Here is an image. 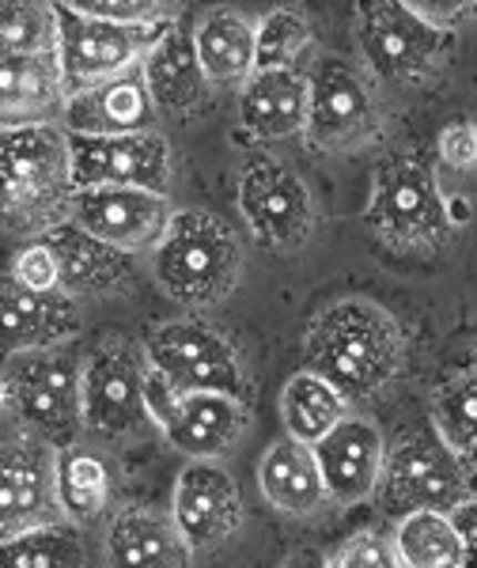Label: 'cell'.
<instances>
[{"mask_svg":"<svg viewBox=\"0 0 477 568\" xmlns=\"http://www.w3.org/2000/svg\"><path fill=\"white\" fill-rule=\"evenodd\" d=\"M300 368L326 375L353 406H368L402 383L409 337L390 307L368 296H342L300 329Z\"/></svg>","mask_w":477,"mask_h":568,"instance_id":"cell-1","label":"cell"},{"mask_svg":"<svg viewBox=\"0 0 477 568\" xmlns=\"http://www.w3.org/2000/svg\"><path fill=\"white\" fill-rule=\"evenodd\" d=\"M361 224L383 251L398 258H439L458 240V224L433 155L420 149H390L379 155Z\"/></svg>","mask_w":477,"mask_h":568,"instance_id":"cell-2","label":"cell"},{"mask_svg":"<svg viewBox=\"0 0 477 568\" xmlns=\"http://www.w3.org/2000/svg\"><path fill=\"white\" fill-rule=\"evenodd\" d=\"M152 281L186 315H205L238 292L246 246L227 220L205 209H174L160 246L149 254Z\"/></svg>","mask_w":477,"mask_h":568,"instance_id":"cell-3","label":"cell"},{"mask_svg":"<svg viewBox=\"0 0 477 568\" xmlns=\"http://www.w3.org/2000/svg\"><path fill=\"white\" fill-rule=\"evenodd\" d=\"M72 160L65 125L0 133V232L42 240L72 220Z\"/></svg>","mask_w":477,"mask_h":568,"instance_id":"cell-4","label":"cell"},{"mask_svg":"<svg viewBox=\"0 0 477 568\" xmlns=\"http://www.w3.org/2000/svg\"><path fill=\"white\" fill-rule=\"evenodd\" d=\"M149 361L141 342L103 334L80 361V417L84 436L103 447L136 444L152 433Z\"/></svg>","mask_w":477,"mask_h":568,"instance_id":"cell-5","label":"cell"},{"mask_svg":"<svg viewBox=\"0 0 477 568\" xmlns=\"http://www.w3.org/2000/svg\"><path fill=\"white\" fill-rule=\"evenodd\" d=\"M80 361L72 345L23 353L0 361V394H4V425L27 433L50 447H65L84 436L80 417Z\"/></svg>","mask_w":477,"mask_h":568,"instance_id":"cell-6","label":"cell"},{"mask_svg":"<svg viewBox=\"0 0 477 568\" xmlns=\"http://www.w3.org/2000/svg\"><path fill=\"white\" fill-rule=\"evenodd\" d=\"M356 53L364 77L379 91L433 84L455 53V34L428 27L406 0H375L356 12Z\"/></svg>","mask_w":477,"mask_h":568,"instance_id":"cell-7","label":"cell"},{"mask_svg":"<svg viewBox=\"0 0 477 568\" xmlns=\"http://www.w3.org/2000/svg\"><path fill=\"white\" fill-rule=\"evenodd\" d=\"M304 72L311 84L304 141L311 152L361 155L383 141V133H387L383 91L364 77L356 61L329 53Z\"/></svg>","mask_w":477,"mask_h":568,"instance_id":"cell-8","label":"cell"},{"mask_svg":"<svg viewBox=\"0 0 477 568\" xmlns=\"http://www.w3.org/2000/svg\"><path fill=\"white\" fill-rule=\"evenodd\" d=\"M235 209L251 243L277 258L304 251L323 224L307 179L281 155H254L243 163L235 182Z\"/></svg>","mask_w":477,"mask_h":568,"instance_id":"cell-9","label":"cell"},{"mask_svg":"<svg viewBox=\"0 0 477 568\" xmlns=\"http://www.w3.org/2000/svg\"><path fill=\"white\" fill-rule=\"evenodd\" d=\"M144 361L179 390H220L254 402V379L243 345L205 315H179L160 323L141 342Z\"/></svg>","mask_w":477,"mask_h":568,"instance_id":"cell-10","label":"cell"},{"mask_svg":"<svg viewBox=\"0 0 477 568\" xmlns=\"http://www.w3.org/2000/svg\"><path fill=\"white\" fill-rule=\"evenodd\" d=\"M466 497H470V485H466L458 452H451V444L436 433L433 420H420L387 447L372 500L394 524L420 508L451 511Z\"/></svg>","mask_w":477,"mask_h":568,"instance_id":"cell-11","label":"cell"},{"mask_svg":"<svg viewBox=\"0 0 477 568\" xmlns=\"http://www.w3.org/2000/svg\"><path fill=\"white\" fill-rule=\"evenodd\" d=\"M152 425L186 459H224L246 439L254 425V406L220 390H179L149 368Z\"/></svg>","mask_w":477,"mask_h":568,"instance_id":"cell-12","label":"cell"},{"mask_svg":"<svg viewBox=\"0 0 477 568\" xmlns=\"http://www.w3.org/2000/svg\"><path fill=\"white\" fill-rule=\"evenodd\" d=\"M53 16H58V65L65 77V95L141 69L149 50L174 23H110L77 12L72 0H58Z\"/></svg>","mask_w":477,"mask_h":568,"instance_id":"cell-13","label":"cell"},{"mask_svg":"<svg viewBox=\"0 0 477 568\" xmlns=\"http://www.w3.org/2000/svg\"><path fill=\"white\" fill-rule=\"evenodd\" d=\"M69 160H72V186L99 190V186H130L171 194L179 175V155L160 130L125 133V136H80L69 133Z\"/></svg>","mask_w":477,"mask_h":568,"instance_id":"cell-14","label":"cell"},{"mask_svg":"<svg viewBox=\"0 0 477 568\" xmlns=\"http://www.w3.org/2000/svg\"><path fill=\"white\" fill-rule=\"evenodd\" d=\"M69 524L58 500V447L0 428V542L23 530Z\"/></svg>","mask_w":477,"mask_h":568,"instance_id":"cell-15","label":"cell"},{"mask_svg":"<svg viewBox=\"0 0 477 568\" xmlns=\"http://www.w3.org/2000/svg\"><path fill=\"white\" fill-rule=\"evenodd\" d=\"M171 516L197 561L224 549L243 530L246 504L238 481L227 466H220V459H186L174 478Z\"/></svg>","mask_w":477,"mask_h":568,"instance_id":"cell-16","label":"cell"},{"mask_svg":"<svg viewBox=\"0 0 477 568\" xmlns=\"http://www.w3.org/2000/svg\"><path fill=\"white\" fill-rule=\"evenodd\" d=\"M174 216L171 194H152V190L130 186H99L77 190L72 197V224L84 227L88 235L110 243L122 254H152L160 246Z\"/></svg>","mask_w":477,"mask_h":568,"instance_id":"cell-17","label":"cell"},{"mask_svg":"<svg viewBox=\"0 0 477 568\" xmlns=\"http://www.w3.org/2000/svg\"><path fill=\"white\" fill-rule=\"evenodd\" d=\"M84 329L80 304L65 292H31L0 273V361L72 345Z\"/></svg>","mask_w":477,"mask_h":568,"instance_id":"cell-18","label":"cell"},{"mask_svg":"<svg viewBox=\"0 0 477 568\" xmlns=\"http://www.w3.org/2000/svg\"><path fill=\"white\" fill-rule=\"evenodd\" d=\"M311 447H315L329 504H337V508H356V504L375 497L383 455H387V439H383L379 425H375L372 417L348 414L342 425H334Z\"/></svg>","mask_w":477,"mask_h":568,"instance_id":"cell-19","label":"cell"},{"mask_svg":"<svg viewBox=\"0 0 477 568\" xmlns=\"http://www.w3.org/2000/svg\"><path fill=\"white\" fill-rule=\"evenodd\" d=\"M141 77L149 84L152 106L168 122H190L213 103V84L194 50V27L186 20H174L163 39L152 45L141 65Z\"/></svg>","mask_w":477,"mask_h":568,"instance_id":"cell-20","label":"cell"},{"mask_svg":"<svg viewBox=\"0 0 477 568\" xmlns=\"http://www.w3.org/2000/svg\"><path fill=\"white\" fill-rule=\"evenodd\" d=\"M99 549L106 565L136 568H186L194 565L186 538L174 524L171 508L160 511L152 504H118L99 527Z\"/></svg>","mask_w":477,"mask_h":568,"instance_id":"cell-21","label":"cell"},{"mask_svg":"<svg viewBox=\"0 0 477 568\" xmlns=\"http://www.w3.org/2000/svg\"><path fill=\"white\" fill-rule=\"evenodd\" d=\"M311 84L304 69H254L238 88L235 118L246 141L281 144L304 136Z\"/></svg>","mask_w":477,"mask_h":568,"instance_id":"cell-22","label":"cell"},{"mask_svg":"<svg viewBox=\"0 0 477 568\" xmlns=\"http://www.w3.org/2000/svg\"><path fill=\"white\" fill-rule=\"evenodd\" d=\"M53 246L61 265V292L77 304H91V300L106 296H125L136 284V265L133 254L114 251L110 243L88 235L84 227L69 224L53 227L50 235H42Z\"/></svg>","mask_w":477,"mask_h":568,"instance_id":"cell-23","label":"cell"},{"mask_svg":"<svg viewBox=\"0 0 477 568\" xmlns=\"http://www.w3.org/2000/svg\"><path fill=\"white\" fill-rule=\"evenodd\" d=\"M160 114L152 106L149 84H144L141 69L114 77L106 84H95L88 91L65 99V114L61 125L65 133L80 136H125V133H149L155 130Z\"/></svg>","mask_w":477,"mask_h":568,"instance_id":"cell-24","label":"cell"},{"mask_svg":"<svg viewBox=\"0 0 477 568\" xmlns=\"http://www.w3.org/2000/svg\"><path fill=\"white\" fill-rule=\"evenodd\" d=\"M58 500L72 527H103L118 508V470L103 444L80 436L58 447Z\"/></svg>","mask_w":477,"mask_h":568,"instance_id":"cell-25","label":"cell"},{"mask_svg":"<svg viewBox=\"0 0 477 568\" xmlns=\"http://www.w3.org/2000/svg\"><path fill=\"white\" fill-rule=\"evenodd\" d=\"M65 99L69 95L58 50L0 61V133L31 130V125H61Z\"/></svg>","mask_w":477,"mask_h":568,"instance_id":"cell-26","label":"cell"},{"mask_svg":"<svg viewBox=\"0 0 477 568\" xmlns=\"http://www.w3.org/2000/svg\"><path fill=\"white\" fill-rule=\"evenodd\" d=\"M258 489L273 511L288 519H315L329 508V493L318 470L315 447L292 436L273 439L258 459Z\"/></svg>","mask_w":477,"mask_h":568,"instance_id":"cell-27","label":"cell"},{"mask_svg":"<svg viewBox=\"0 0 477 568\" xmlns=\"http://www.w3.org/2000/svg\"><path fill=\"white\" fill-rule=\"evenodd\" d=\"M254 16L238 8H209L194 23V50L213 88H243L246 77L258 69L254 50Z\"/></svg>","mask_w":477,"mask_h":568,"instance_id":"cell-28","label":"cell"},{"mask_svg":"<svg viewBox=\"0 0 477 568\" xmlns=\"http://www.w3.org/2000/svg\"><path fill=\"white\" fill-rule=\"evenodd\" d=\"M281 425L284 436L300 439V444H318L329 428L342 425L353 414V402L345 398L326 375L300 368L296 375H288V383L281 387Z\"/></svg>","mask_w":477,"mask_h":568,"instance_id":"cell-29","label":"cell"},{"mask_svg":"<svg viewBox=\"0 0 477 568\" xmlns=\"http://www.w3.org/2000/svg\"><path fill=\"white\" fill-rule=\"evenodd\" d=\"M394 546L402 568H455L466 565V546L447 511L420 508L394 519Z\"/></svg>","mask_w":477,"mask_h":568,"instance_id":"cell-30","label":"cell"},{"mask_svg":"<svg viewBox=\"0 0 477 568\" xmlns=\"http://www.w3.org/2000/svg\"><path fill=\"white\" fill-rule=\"evenodd\" d=\"M88 565L84 530L72 524H50L23 530L0 542V568H77Z\"/></svg>","mask_w":477,"mask_h":568,"instance_id":"cell-31","label":"cell"},{"mask_svg":"<svg viewBox=\"0 0 477 568\" xmlns=\"http://www.w3.org/2000/svg\"><path fill=\"white\" fill-rule=\"evenodd\" d=\"M315 42L307 8L277 4L254 23V50H258V69H304V53Z\"/></svg>","mask_w":477,"mask_h":568,"instance_id":"cell-32","label":"cell"},{"mask_svg":"<svg viewBox=\"0 0 477 568\" xmlns=\"http://www.w3.org/2000/svg\"><path fill=\"white\" fill-rule=\"evenodd\" d=\"M428 420H433L436 433L451 444V452H458V459L470 452L477 444V372L474 368H463L439 383L433 390Z\"/></svg>","mask_w":477,"mask_h":568,"instance_id":"cell-33","label":"cell"},{"mask_svg":"<svg viewBox=\"0 0 477 568\" xmlns=\"http://www.w3.org/2000/svg\"><path fill=\"white\" fill-rule=\"evenodd\" d=\"M58 50V16L45 0H0V61Z\"/></svg>","mask_w":477,"mask_h":568,"instance_id":"cell-34","label":"cell"},{"mask_svg":"<svg viewBox=\"0 0 477 568\" xmlns=\"http://www.w3.org/2000/svg\"><path fill=\"white\" fill-rule=\"evenodd\" d=\"M334 568H402L390 527H361L326 557Z\"/></svg>","mask_w":477,"mask_h":568,"instance_id":"cell-35","label":"cell"},{"mask_svg":"<svg viewBox=\"0 0 477 568\" xmlns=\"http://www.w3.org/2000/svg\"><path fill=\"white\" fill-rule=\"evenodd\" d=\"M8 277L31 292H61V265L45 240H27L8 262Z\"/></svg>","mask_w":477,"mask_h":568,"instance_id":"cell-36","label":"cell"},{"mask_svg":"<svg viewBox=\"0 0 477 568\" xmlns=\"http://www.w3.org/2000/svg\"><path fill=\"white\" fill-rule=\"evenodd\" d=\"M436 163H444L455 175L477 171V125L470 118H455V122H447L444 130H439Z\"/></svg>","mask_w":477,"mask_h":568,"instance_id":"cell-37","label":"cell"},{"mask_svg":"<svg viewBox=\"0 0 477 568\" xmlns=\"http://www.w3.org/2000/svg\"><path fill=\"white\" fill-rule=\"evenodd\" d=\"M406 4L428 27H436V31H444V34H455L458 27H463L474 16V4H463V0H455V4H433V0H406Z\"/></svg>","mask_w":477,"mask_h":568,"instance_id":"cell-38","label":"cell"},{"mask_svg":"<svg viewBox=\"0 0 477 568\" xmlns=\"http://www.w3.org/2000/svg\"><path fill=\"white\" fill-rule=\"evenodd\" d=\"M447 516H451L458 538H463V546H466V565L477 561V493H470L466 500H458Z\"/></svg>","mask_w":477,"mask_h":568,"instance_id":"cell-39","label":"cell"},{"mask_svg":"<svg viewBox=\"0 0 477 568\" xmlns=\"http://www.w3.org/2000/svg\"><path fill=\"white\" fill-rule=\"evenodd\" d=\"M463 474H466V485H470V493H477V444L463 455Z\"/></svg>","mask_w":477,"mask_h":568,"instance_id":"cell-40","label":"cell"},{"mask_svg":"<svg viewBox=\"0 0 477 568\" xmlns=\"http://www.w3.org/2000/svg\"><path fill=\"white\" fill-rule=\"evenodd\" d=\"M0 428H4V394H0Z\"/></svg>","mask_w":477,"mask_h":568,"instance_id":"cell-41","label":"cell"},{"mask_svg":"<svg viewBox=\"0 0 477 568\" xmlns=\"http://www.w3.org/2000/svg\"><path fill=\"white\" fill-rule=\"evenodd\" d=\"M470 368L477 372V349H474V361H470Z\"/></svg>","mask_w":477,"mask_h":568,"instance_id":"cell-42","label":"cell"},{"mask_svg":"<svg viewBox=\"0 0 477 568\" xmlns=\"http://www.w3.org/2000/svg\"><path fill=\"white\" fill-rule=\"evenodd\" d=\"M474 16H477V4H474Z\"/></svg>","mask_w":477,"mask_h":568,"instance_id":"cell-43","label":"cell"}]
</instances>
